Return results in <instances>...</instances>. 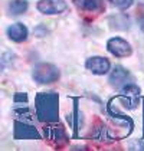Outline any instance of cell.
I'll return each instance as SVG.
<instances>
[{"instance_id":"obj_5","label":"cell","mask_w":144,"mask_h":151,"mask_svg":"<svg viewBox=\"0 0 144 151\" xmlns=\"http://www.w3.org/2000/svg\"><path fill=\"white\" fill-rule=\"evenodd\" d=\"M45 137L58 147H63L68 142V135H66L65 128L56 122H52L50 125L45 127Z\"/></svg>"},{"instance_id":"obj_16","label":"cell","mask_w":144,"mask_h":151,"mask_svg":"<svg viewBox=\"0 0 144 151\" xmlns=\"http://www.w3.org/2000/svg\"><path fill=\"white\" fill-rule=\"evenodd\" d=\"M19 101L27 102V93H14V102H19Z\"/></svg>"},{"instance_id":"obj_6","label":"cell","mask_w":144,"mask_h":151,"mask_svg":"<svg viewBox=\"0 0 144 151\" xmlns=\"http://www.w3.org/2000/svg\"><path fill=\"white\" fill-rule=\"evenodd\" d=\"M14 138L16 139H39L40 134L33 125L27 124L26 121L16 119L14 122Z\"/></svg>"},{"instance_id":"obj_13","label":"cell","mask_w":144,"mask_h":151,"mask_svg":"<svg viewBox=\"0 0 144 151\" xmlns=\"http://www.w3.org/2000/svg\"><path fill=\"white\" fill-rule=\"evenodd\" d=\"M91 137L94 139H96V141H99V142H109L111 141V137H109V132H108L107 127L102 125V124H98V125L94 127Z\"/></svg>"},{"instance_id":"obj_1","label":"cell","mask_w":144,"mask_h":151,"mask_svg":"<svg viewBox=\"0 0 144 151\" xmlns=\"http://www.w3.org/2000/svg\"><path fill=\"white\" fill-rule=\"evenodd\" d=\"M36 118L40 122H58L59 119V95L53 91L39 92L35 98Z\"/></svg>"},{"instance_id":"obj_15","label":"cell","mask_w":144,"mask_h":151,"mask_svg":"<svg viewBox=\"0 0 144 151\" xmlns=\"http://www.w3.org/2000/svg\"><path fill=\"white\" fill-rule=\"evenodd\" d=\"M109 1H111L112 6L118 7V9H121V10H125V9L131 7L132 3H134V0H109Z\"/></svg>"},{"instance_id":"obj_9","label":"cell","mask_w":144,"mask_h":151,"mask_svg":"<svg viewBox=\"0 0 144 151\" xmlns=\"http://www.w3.org/2000/svg\"><path fill=\"white\" fill-rule=\"evenodd\" d=\"M130 79V72L125 69V68H122L121 65H117L112 72L109 73V78H108V82H109V85L111 86H114V88H122L127 81Z\"/></svg>"},{"instance_id":"obj_7","label":"cell","mask_w":144,"mask_h":151,"mask_svg":"<svg viewBox=\"0 0 144 151\" xmlns=\"http://www.w3.org/2000/svg\"><path fill=\"white\" fill-rule=\"evenodd\" d=\"M85 68L89 72H92L94 75H104V73H108L111 63L108 58H104V56H91L85 60Z\"/></svg>"},{"instance_id":"obj_4","label":"cell","mask_w":144,"mask_h":151,"mask_svg":"<svg viewBox=\"0 0 144 151\" xmlns=\"http://www.w3.org/2000/svg\"><path fill=\"white\" fill-rule=\"evenodd\" d=\"M107 50L111 55H114L115 58H128L132 53L131 45L125 39L120 37V36H115V37L108 39Z\"/></svg>"},{"instance_id":"obj_10","label":"cell","mask_w":144,"mask_h":151,"mask_svg":"<svg viewBox=\"0 0 144 151\" xmlns=\"http://www.w3.org/2000/svg\"><path fill=\"white\" fill-rule=\"evenodd\" d=\"M108 114H109L111 118L114 119V122H117L118 125H121V127H124L125 129H127V134H130V132L132 131L134 124H132L131 118H130V116L122 115L120 111L114 109V106H112V101H109V104H108Z\"/></svg>"},{"instance_id":"obj_8","label":"cell","mask_w":144,"mask_h":151,"mask_svg":"<svg viewBox=\"0 0 144 151\" xmlns=\"http://www.w3.org/2000/svg\"><path fill=\"white\" fill-rule=\"evenodd\" d=\"M36 7L43 14H59L66 10V1L65 0H39Z\"/></svg>"},{"instance_id":"obj_12","label":"cell","mask_w":144,"mask_h":151,"mask_svg":"<svg viewBox=\"0 0 144 151\" xmlns=\"http://www.w3.org/2000/svg\"><path fill=\"white\" fill-rule=\"evenodd\" d=\"M73 4L78 9H81L84 12H89V13L102 12V9H104L102 0H73Z\"/></svg>"},{"instance_id":"obj_14","label":"cell","mask_w":144,"mask_h":151,"mask_svg":"<svg viewBox=\"0 0 144 151\" xmlns=\"http://www.w3.org/2000/svg\"><path fill=\"white\" fill-rule=\"evenodd\" d=\"M29 7V3L26 0H12L9 3V12L13 16H19V14H23Z\"/></svg>"},{"instance_id":"obj_11","label":"cell","mask_w":144,"mask_h":151,"mask_svg":"<svg viewBox=\"0 0 144 151\" xmlns=\"http://www.w3.org/2000/svg\"><path fill=\"white\" fill-rule=\"evenodd\" d=\"M27 35H29V30H27V27L23 23H13L7 27L9 39L13 40V42H16V43L24 42L27 39Z\"/></svg>"},{"instance_id":"obj_3","label":"cell","mask_w":144,"mask_h":151,"mask_svg":"<svg viewBox=\"0 0 144 151\" xmlns=\"http://www.w3.org/2000/svg\"><path fill=\"white\" fill-rule=\"evenodd\" d=\"M140 93H141L140 86H137L134 83H125L121 88L118 99L128 109H135L138 106V102H140Z\"/></svg>"},{"instance_id":"obj_2","label":"cell","mask_w":144,"mask_h":151,"mask_svg":"<svg viewBox=\"0 0 144 151\" xmlns=\"http://www.w3.org/2000/svg\"><path fill=\"white\" fill-rule=\"evenodd\" d=\"M59 78H60V72L58 69V66H55L53 63L40 62L32 70V79L36 83H40V85L53 83V82L58 81Z\"/></svg>"}]
</instances>
